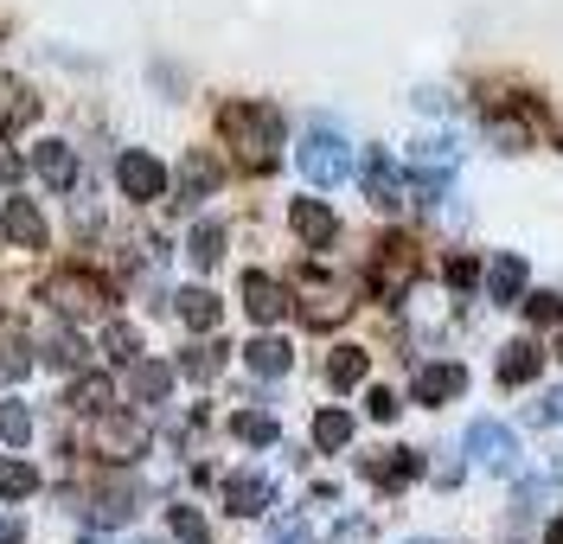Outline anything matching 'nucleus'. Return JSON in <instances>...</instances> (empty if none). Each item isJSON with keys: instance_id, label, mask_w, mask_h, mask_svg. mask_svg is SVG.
Instances as JSON below:
<instances>
[{"instance_id": "13", "label": "nucleus", "mask_w": 563, "mask_h": 544, "mask_svg": "<svg viewBox=\"0 0 563 544\" xmlns=\"http://www.w3.org/2000/svg\"><path fill=\"white\" fill-rule=\"evenodd\" d=\"M417 474H422V455H417V448H378V455H365V480H372V487H385V493L410 487Z\"/></svg>"}, {"instance_id": "23", "label": "nucleus", "mask_w": 563, "mask_h": 544, "mask_svg": "<svg viewBox=\"0 0 563 544\" xmlns=\"http://www.w3.org/2000/svg\"><path fill=\"white\" fill-rule=\"evenodd\" d=\"M174 314L192 326V333H218V314H224V301H218L211 289H179V295H174Z\"/></svg>"}, {"instance_id": "24", "label": "nucleus", "mask_w": 563, "mask_h": 544, "mask_svg": "<svg viewBox=\"0 0 563 544\" xmlns=\"http://www.w3.org/2000/svg\"><path fill=\"white\" fill-rule=\"evenodd\" d=\"M365 371H372V353L365 346H333V359H327V385L333 391H358Z\"/></svg>"}, {"instance_id": "36", "label": "nucleus", "mask_w": 563, "mask_h": 544, "mask_svg": "<svg viewBox=\"0 0 563 544\" xmlns=\"http://www.w3.org/2000/svg\"><path fill=\"white\" fill-rule=\"evenodd\" d=\"M167 525H174L179 544H211V519L199 507H174V512H167Z\"/></svg>"}, {"instance_id": "41", "label": "nucleus", "mask_w": 563, "mask_h": 544, "mask_svg": "<svg viewBox=\"0 0 563 544\" xmlns=\"http://www.w3.org/2000/svg\"><path fill=\"white\" fill-rule=\"evenodd\" d=\"M20 174H26V160H20L13 147L0 142V186H13V180H20Z\"/></svg>"}, {"instance_id": "12", "label": "nucleus", "mask_w": 563, "mask_h": 544, "mask_svg": "<svg viewBox=\"0 0 563 544\" xmlns=\"http://www.w3.org/2000/svg\"><path fill=\"white\" fill-rule=\"evenodd\" d=\"M244 314L256 326H276L288 314V289H282L276 276H263V269H244Z\"/></svg>"}, {"instance_id": "25", "label": "nucleus", "mask_w": 563, "mask_h": 544, "mask_svg": "<svg viewBox=\"0 0 563 544\" xmlns=\"http://www.w3.org/2000/svg\"><path fill=\"white\" fill-rule=\"evenodd\" d=\"M38 493V468L26 455H0V500L7 507H20V500H33Z\"/></svg>"}, {"instance_id": "20", "label": "nucleus", "mask_w": 563, "mask_h": 544, "mask_svg": "<svg viewBox=\"0 0 563 544\" xmlns=\"http://www.w3.org/2000/svg\"><path fill=\"white\" fill-rule=\"evenodd\" d=\"M526 295V256L519 251H499L487 269V301H499V308H512Z\"/></svg>"}, {"instance_id": "5", "label": "nucleus", "mask_w": 563, "mask_h": 544, "mask_svg": "<svg viewBox=\"0 0 563 544\" xmlns=\"http://www.w3.org/2000/svg\"><path fill=\"white\" fill-rule=\"evenodd\" d=\"M115 186H122V199H135V206H154V199H167V186L174 174L147 154V147H122L115 154Z\"/></svg>"}, {"instance_id": "30", "label": "nucleus", "mask_w": 563, "mask_h": 544, "mask_svg": "<svg viewBox=\"0 0 563 544\" xmlns=\"http://www.w3.org/2000/svg\"><path fill=\"white\" fill-rule=\"evenodd\" d=\"M103 359L109 365H135L141 359V333L129 321H115V314L103 321Z\"/></svg>"}, {"instance_id": "3", "label": "nucleus", "mask_w": 563, "mask_h": 544, "mask_svg": "<svg viewBox=\"0 0 563 544\" xmlns=\"http://www.w3.org/2000/svg\"><path fill=\"white\" fill-rule=\"evenodd\" d=\"M295 167H301V180L314 186V192L340 186V180L352 174V147H346V135H340L333 122H314V129L295 142Z\"/></svg>"}, {"instance_id": "40", "label": "nucleus", "mask_w": 563, "mask_h": 544, "mask_svg": "<svg viewBox=\"0 0 563 544\" xmlns=\"http://www.w3.org/2000/svg\"><path fill=\"white\" fill-rule=\"evenodd\" d=\"M493 142H499V154H519V147H526V129H512V122H493Z\"/></svg>"}, {"instance_id": "39", "label": "nucleus", "mask_w": 563, "mask_h": 544, "mask_svg": "<svg viewBox=\"0 0 563 544\" xmlns=\"http://www.w3.org/2000/svg\"><path fill=\"white\" fill-rule=\"evenodd\" d=\"M526 314L531 321H563V295H551V289L526 295Z\"/></svg>"}, {"instance_id": "37", "label": "nucleus", "mask_w": 563, "mask_h": 544, "mask_svg": "<svg viewBox=\"0 0 563 544\" xmlns=\"http://www.w3.org/2000/svg\"><path fill=\"white\" fill-rule=\"evenodd\" d=\"M442 276H449V289H455V295H467L474 282H481V263H474V256H449V269H442Z\"/></svg>"}, {"instance_id": "16", "label": "nucleus", "mask_w": 563, "mask_h": 544, "mask_svg": "<svg viewBox=\"0 0 563 544\" xmlns=\"http://www.w3.org/2000/svg\"><path fill=\"white\" fill-rule=\"evenodd\" d=\"M358 180H365V199H372V206H404V180H397V167H390V154L385 147H365V174H358Z\"/></svg>"}, {"instance_id": "11", "label": "nucleus", "mask_w": 563, "mask_h": 544, "mask_svg": "<svg viewBox=\"0 0 563 544\" xmlns=\"http://www.w3.org/2000/svg\"><path fill=\"white\" fill-rule=\"evenodd\" d=\"M224 507L238 512V519H263V512L276 507V487H269V474H256V468L231 474V480H224Z\"/></svg>"}, {"instance_id": "27", "label": "nucleus", "mask_w": 563, "mask_h": 544, "mask_svg": "<svg viewBox=\"0 0 563 544\" xmlns=\"http://www.w3.org/2000/svg\"><path fill=\"white\" fill-rule=\"evenodd\" d=\"M352 430H358V423H352V410L333 403V410H320V417H314V448H320V455H340V448L352 442Z\"/></svg>"}, {"instance_id": "1", "label": "nucleus", "mask_w": 563, "mask_h": 544, "mask_svg": "<svg viewBox=\"0 0 563 544\" xmlns=\"http://www.w3.org/2000/svg\"><path fill=\"white\" fill-rule=\"evenodd\" d=\"M38 301L58 314L65 326H103L115 314V289H109L97 269H84V263H65V269H52L45 282H38Z\"/></svg>"}, {"instance_id": "47", "label": "nucleus", "mask_w": 563, "mask_h": 544, "mask_svg": "<svg viewBox=\"0 0 563 544\" xmlns=\"http://www.w3.org/2000/svg\"><path fill=\"white\" fill-rule=\"evenodd\" d=\"M84 544H109V539H84Z\"/></svg>"}, {"instance_id": "44", "label": "nucleus", "mask_w": 563, "mask_h": 544, "mask_svg": "<svg viewBox=\"0 0 563 544\" xmlns=\"http://www.w3.org/2000/svg\"><path fill=\"white\" fill-rule=\"evenodd\" d=\"M544 417H563V391H558V398H551V410H544Z\"/></svg>"}, {"instance_id": "15", "label": "nucleus", "mask_w": 563, "mask_h": 544, "mask_svg": "<svg viewBox=\"0 0 563 544\" xmlns=\"http://www.w3.org/2000/svg\"><path fill=\"white\" fill-rule=\"evenodd\" d=\"M218 186H224V160H218L211 147H192V154L179 160V192H186V199H211Z\"/></svg>"}, {"instance_id": "46", "label": "nucleus", "mask_w": 563, "mask_h": 544, "mask_svg": "<svg viewBox=\"0 0 563 544\" xmlns=\"http://www.w3.org/2000/svg\"><path fill=\"white\" fill-rule=\"evenodd\" d=\"M410 544H442V539H410Z\"/></svg>"}, {"instance_id": "49", "label": "nucleus", "mask_w": 563, "mask_h": 544, "mask_svg": "<svg viewBox=\"0 0 563 544\" xmlns=\"http://www.w3.org/2000/svg\"><path fill=\"white\" fill-rule=\"evenodd\" d=\"M558 474H563V468H558Z\"/></svg>"}, {"instance_id": "22", "label": "nucleus", "mask_w": 563, "mask_h": 544, "mask_svg": "<svg viewBox=\"0 0 563 544\" xmlns=\"http://www.w3.org/2000/svg\"><path fill=\"white\" fill-rule=\"evenodd\" d=\"M244 365L256 371V378H282V371L295 365V346H288V340H276V333H256V340L244 346Z\"/></svg>"}, {"instance_id": "29", "label": "nucleus", "mask_w": 563, "mask_h": 544, "mask_svg": "<svg viewBox=\"0 0 563 544\" xmlns=\"http://www.w3.org/2000/svg\"><path fill=\"white\" fill-rule=\"evenodd\" d=\"M90 519H97V525H129V519H135V487H122V480L103 487V493L90 500Z\"/></svg>"}, {"instance_id": "48", "label": "nucleus", "mask_w": 563, "mask_h": 544, "mask_svg": "<svg viewBox=\"0 0 563 544\" xmlns=\"http://www.w3.org/2000/svg\"><path fill=\"white\" fill-rule=\"evenodd\" d=\"M558 353H563V346H558Z\"/></svg>"}, {"instance_id": "34", "label": "nucleus", "mask_w": 563, "mask_h": 544, "mask_svg": "<svg viewBox=\"0 0 563 544\" xmlns=\"http://www.w3.org/2000/svg\"><path fill=\"white\" fill-rule=\"evenodd\" d=\"M0 442H7V448H26V442H33V410L20 398H0Z\"/></svg>"}, {"instance_id": "38", "label": "nucleus", "mask_w": 563, "mask_h": 544, "mask_svg": "<svg viewBox=\"0 0 563 544\" xmlns=\"http://www.w3.org/2000/svg\"><path fill=\"white\" fill-rule=\"evenodd\" d=\"M365 410H372V423H397V410H404V403H397V391L372 385V391H365Z\"/></svg>"}, {"instance_id": "14", "label": "nucleus", "mask_w": 563, "mask_h": 544, "mask_svg": "<svg viewBox=\"0 0 563 544\" xmlns=\"http://www.w3.org/2000/svg\"><path fill=\"white\" fill-rule=\"evenodd\" d=\"M33 174L52 186V192H70V186H77V147L58 142V135H45V142L33 147Z\"/></svg>"}, {"instance_id": "31", "label": "nucleus", "mask_w": 563, "mask_h": 544, "mask_svg": "<svg viewBox=\"0 0 563 544\" xmlns=\"http://www.w3.org/2000/svg\"><path fill=\"white\" fill-rule=\"evenodd\" d=\"M231 435H238V442H250V448H276V417H269V410H238V417H231Z\"/></svg>"}, {"instance_id": "4", "label": "nucleus", "mask_w": 563, "mask_h": 544, "mask_svg": "<svg viewBox=\"0 0 563 544\" xmlns=\"http://www.w3.org/2000/svg\"><path fill=\"white\" fill-rule=\"evenodd\" d=\"M147 423H141V410H103V417H90V448L103 455L109 468H135L141 455H147Z\"/></svg>"}, {"instance_id": "45", "label": "nucleus", "mask_w": 563, "mask_h": 544, "mask_svg": "<svg viewBox=\"0 0 563 544\" xmlns=\"http://www.w3.org/2000/svg\"><path fill=\"white\" fill-rule=\"evenodd\" d=\"M551 544H563V519H558V525H551Z\"/></svg>"}, {"instance_id": "28", "label": "nucleus", "mask_w": 563, "mask_h": 544, "mask_svg": "<svg viewBox=\"0 0 563 544\" xmlns=\"http://www.w3.org/2000/svg\"><path fill=\"white\" fill-rule=\"evenodd\" d=\"M26 371H33V340L13 333V326H0V385H13V378H26Z\"/></svg>"}, {"instance_id": "6", "label": "nucleus", "mask_w": 563, "mask_h": 544, "mask_svg": "<svg viewBox=\"0 0 563 544\" xmlns=\"http://www.w3.org/2000/svg\"><path fill=\"white\" fill-rule=\"evenodd\" d=\"M372 295L378 301H404L410 295V282H417V251H410V237H385L378 244V256H372Z\"/></svg>"}, {"instance_id": "17", "label": "nucleus", "mask_w": 563, "mask_h": 544, "mask_svg": "<svg viewBox=\"0 0 563 544\" xmlns=\"http://www.w3.org/2000/svg\"><path fill=\"white\" fill-rule=\"evenodd\" d=\"M65 403L77 417H103V410H115V378H109V371H77Z\"/></svg>"}, {"instance_id": "2", "label": "nucleus", "mask_w": 563, "mask_h": 544, "mask_svg": "<svg viewBox=\"0 0 563 544\" xmlns=\"http://www.w3.org/2000/svg\"><path fill=\"white\" fill-rule=\"evenodd\" d=\"M218 129H224V142L244 154V167L256 174H269L282 160V109L269 103H224L218 109Z\"/></svg>"}, {"instance_id": "8", "label": "nucleus", "mask_w": 563, "mask_h": 544, "mask_svg": "<svg viewBox=\"0 0 563 544\" xmlns=\"http://www.w3.org/2000/svg\"><path fill=\"white\" fill-rule=\"evenodd\" d=\"M0 237L13 244V251H45L52 244V224H45V212H38V199H7L0 206Z\"/></svg>"}, {"instance_id": "18", "label": "nucleus", "mask_w": 563, "mask_h": 544, "mask_svg": "<svg viewBox=\"0 0 563 544\" xmlns=\"http://www.w3.org/2000/svg\"><path fill=\"white\" fill-rule=\"evenodd\" d=\"M174 378H179V371L167 359H135V365H129V398H135V403H167V398H174Z\"/></svg>"}, {"instance_id": "26", "label": "nucleus", "mask_w": 563, "mask_h": 544, "mask_svg": "<svg viewBox=\"0 0 563 544\" xmlns=\"http://www.w3.org/2000/svg\"><path fill=\"white\" fill-rule=\"evenodd\" d=\"M174 371H179V378H192V385H211V378L224 371V346H218V340H199V346H186V353H179Z\"/></svg>"}, {"instance_id": "32", "label": "nucleus", "mask_w": 563, "mask_h": 544, "mask_svg": "<svg viewBox=\"0 0 563 544\" xmlns=\"http://www.w3.org/2000/svg\"><path fill=\"white\" fill-rule=\"evenodd\" d=\"M186 256H192L199 269H218V263H224V224H192V237H186Z\"/></svg>"}, {"instance_id": "10", "label": "nucleus", "mask_w": 563, "mask_h": 544, "mask_svg": "<svg viewBox=\"0 0 563 544\" xmlns=\"http://www.w3.org/2000/svg\"><path fill=\"white\" fill-rule=\"evenodd\" d=\"M288 224H295V237H301L308 251H327V244L340 237V218H333L327 199H295V206H288Z\"/></svg>"}, {"instance_id": "7", "label": "nucleus", "mask_w": 563, "mask_h": 544, "mask_svg": "<svg viewBox=\"0 0 563 544\" xmlns=\"http://www.w3.org/2000/svg\"><path fill=\"white\" fill-rule=\"evenodd\" d=\"M467 455L487 474H512L519 468V435L506 423H493V417H481V423H467Z\"/></svg>"}, {"instance_id": "43", "label": "nucleus", "mask_w": 563, "mask_h": 544, "mask_svg": "<svg viewBox=\"0 0 563 544\" xmlns=\"http://www.w3.org/2000/svg\"><path fill=\"white\" fill-rule=\"evenodd\" d=\"M26 539V525H20V519H0V544H20Z\"/></svg>"}, {"instance_id": "21", "label": "nucleus", "mask_w": 563, "mask_h": 544, "mask_svg": "<svg viewBox=\"0 0 563 544\" xmlns=\"http://www.w3.org/2000/svg\"><path fill=\"white\" fill-rule=\"evenodd\" d=\"M538 371H544V346H531V340H512V346L499 353V385H506V391L531 385Z\"/></svg>"}, {"instance_id": "9", "label": "nucleus", "mask_w": 563, "mask_h": 544, "mask_svg": "<svg viewBox=\"0 0 563 544\" xmlns=\"http://www.w3.org/2000/svg\"><path fill=\"white\" fill-rule=\"evenodd\" d=\"M461 391H467V365H455V359H435L410 378V398L429 403V410H435V403H455Z\"/></svg>"}, {"instance_id": "19", "label": "nucleus", "mask_w": 563, "mask_h": 544, "mask_svg": "<svg viewBox=\"0 0 563 544\" xmlns=\"http://www.w3.org/2000/svg\"><path fill=\"white\" fill-rule=\"evenodd\" d=\"M352 314V295L340 282H314V289L301 295V321L308 326H340Z\"/></svg>"}, {"instance_id": "42", "label": "nucleus", "mask_w": 563, "mask_h": 544, "mask_svg": "<svg viewBox=\"0 0 563 544\" xmlns=\"http://www.w3.org/2000/svg\"><path fill=\"white\" fill-rule=\"evenodd\" d=\"M26 122H33V97H20V103L7 109V135H13V129H26Z\"/></svg>"}, {"instance_id": "33", "label": "nucleus", "mask_w": 563, "mask_h": 544, "mask_svg": "<svg viewBox=\"0 0 563 544\" xmlns=\"http://www.w3.org/2000/svg\"><path fill=\"white\" fill-rule=\"evenodd\" d=\"M38 359L45 365H58V371H84V359H90V353H84V340H77V333H52V340H45V346H38Z\"/></svg>"}, {"instance_id": "35", "label": "nucleus", "mask_w": 563, "mask_h": 544, "mask_svg": "<svg viewBox=\"0 0 563 544\" xmlns=\"http://www.w3.org/2000/svg\"><path fill=\"white\" fill-rule=\"evenodd\" d=\"M455 142H442V135H435V142H417V154H410V167H417V174H455Z\"/></svg>"}]
</instances>
